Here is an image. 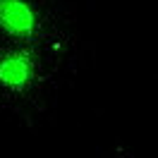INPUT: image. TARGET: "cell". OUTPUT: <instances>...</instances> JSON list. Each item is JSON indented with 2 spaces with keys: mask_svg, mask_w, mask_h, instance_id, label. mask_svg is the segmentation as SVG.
<instances>
[{
  "mask_svg": "<svg viewBox=\"0 0 158 158\" xmlns=\"http://www.w3.org/2000/svg\"><path fill=\"white\" fill-rule=\"evenodd\" d=\"M58 50L0 41V108L12 113H34L50 96L58 77Z\"/></svg>",
  "mask_w": 158,
  "mask_h": 158,
  "instance_id": "6da1fadb",
  "label": "cell"
},
{
  "mask_svg": "<svg viewBox=\"0 0 158 158\" xmlns=\"http://www.w3.org/2000/svg\"><path fill=\"white\" fill-rule=\"evenodd\" d=\"M0 41L62 53L65 29L50 0H0Z\"/></svg>",
  "mask_w": 158,
  "mask_h": 158,
  "instance_id": "7a4b0ae2",
  "label": "cell"
}]
</instances>
